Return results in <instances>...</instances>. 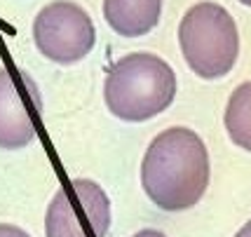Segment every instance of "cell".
Masks as SVG:
<instances>
[{
	"label": "cell",
	"mask_w": 251,
	"mask_h": 237,
	"mask_svg": "<svg viewBox=\"0 0 251 237\" xmlns=\"http://www.w3.org/2000/svg\"><path fill=\"white\" fill-rule=\"evenodd\" d=\"M209 151L188 127L160 132L141 162V185L151 202L164 211L195 207L209 185Z\"/></svg>",
	"instance_id": "cell-1"
},
{
	"label": "cell",
	"mask_w": 251,
	"mask_h": 237,
	"mask_svg": "<svg viewBox=\"0 0 251 237\" xmlns=\"http://www.w3.org/2000/svg\"><path fill=\"white\" fill-rule=\"evenodd\" d=\"M110 228V200L92 179H73L61 185L45 214L47 237H106Z\"/></svg>",
	"instance_id": "cell-4"
},
{
	"label": "cell",
	"mask_w": 251,
	"mask_h": 237,
	"mask_svg": "<svg viewBox=\"0 0 251 237\" xmlns=\"http://www.w3.org/2000/svg\"><path fill=\"white\" fill-rule=\"evenodd\" d=\"M0 237H31L26 230H22L19 226L12 223H0Z\"/></svg>",
	"instance_id": "cell-9"
},
{
	"label": "cell",
	"mask_w": 251,
	"mask_h": 237,
	"mask_svg": "<svg viewBox=\"0 0 251 237\" xmlns=\"http://www.w3.org/2000/svg\"><path fill=\"white\" fill-rule=\"evenodd\" d=\"M162 14V0H103V17L113 31L139 38L153 31Z\"/></svg>",
	"instance_id": "cell-7"
},
{
	"label": "cell",
	"mask_w": 251,
	"mask_h": 237,
	"mask_svg": "<svg viewBox=\"0 0 251 237\" xmlns=\"http://www.w3.org/2000/svg\"><path fill=\"white\" fill-rule=\"evenodd\" d=\"M240 2H244V5H249L251 7V0H240Z\"/></svg>",
	"instance_id": "cell-12"
},
{
	"label": "cell",
	"mask_w": 251,
	"mask_h": 237,
	"mask_svg": "<svg viewBox=\"0 0 251 237\" xmlns=\"http://www.w3.org/2000/svg\"><path fill=\"white\" fill-rule=\"evenodd\" d=\"M235 237H251V218L240 228V230H237V235H235Z\"/></svg>",
	"instance_id": "cell-11"
},
{
	"label": "cell",
	"mask_w": 251,
	"mask_h": 237,
	"mask_svg": "<svg viewBox=\"0 0 251 237\" xmlns=\"http://www.w3.org/2000/svg\"><path fill=\"white\" fill-rule=\"evenodd\" d=\"M226 130L235 146L251 153V80L235 87L226 106Z\"/></svg>",
	"instance_id": "cell-8"
},
{
	"label": "cell",
	"mask_w": 251,
	"mask_h": 237,
	"mask_svg": "<svg viewBox=\"0 0 251 237\" xmlns=\"http://www.w3.org/2000/svg\"><path fill=\"white\" fill-rule=\"evenodd\" d=\"M131 237H167L162 233V230H155V228H146V230H139L136 235H131Z\"/></svg>",
	"instance_id": "cell-10"
},
{
	"label": "cell",
	"mask_w": 251,
	"mask_h": 237,
	"mask_svg": "<svg viewBox=\"0 0 251 237\" xmlns=\"http://www.w3.org/2000/svg\"><path fill=\"white\" fill-rule=\"evenodd\" d=\"M33 40L43 56L56 64H75L97 43L92 17L75 2L56 0L45 5L33 22Z\"/></svg>",
	"instance_id": "cell-5"
},
{
	"label": "cell",
	"mask_w": 251,
	"mask_h": 237,
	"mask_svg": "<svg viewBox=\"0 0 251 237\" xmlns=\"http://www.w3.org/2000/svg\"><path fill=\"white\" fill-rule=\"evenodd\" d=\"M38 87L28 76H14L0 68V148L19 151L35 139V118L40 113Z\"/></svg>",
	"instance_id": "cell-6"
},
{
	"label": "cell",
	"mask_w": 251,
	"mask_h": 237,
	"mask_svg": "<svg viewBox=\"0 0 251 237\" xmlns=\"http://www.w3.org/2000/svg\"><path fill=\"white\" fill-rule=\"evenodd\" d=\"M178 43L186 64L204 80H216L232 71L240 54L237 24L216 2H197L178 24Z\"/></svg>",
	"instance_id": "cell-3"
},
{
	"label": "cell",
	"mask_w": 251,
	"mask_h": 237,
	"mask_svg": "<svg viewBox=\"0 0 251 237\" xmlns=\"http://www.w3.org/2000/svg\"><path fill=\"white\" fill-rule=\"evenodd\" d=\"M176 97V76L157 54L134 52L108 68L103 82L106 106L125 122H143L172 106Z\"/></svg>",
	"instance_id": "cell-2"
}]
</instances>
